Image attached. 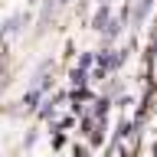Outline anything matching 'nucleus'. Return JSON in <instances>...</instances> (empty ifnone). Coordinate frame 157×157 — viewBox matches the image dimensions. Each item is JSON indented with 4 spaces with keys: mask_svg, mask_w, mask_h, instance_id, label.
Returning <instances> with one entry per match:
<instances>
[{
    "mask_svg": "<svg viewBox=\"0 0 157 157\" xmlns=\"http://www.w3.org/2000/svg\"><path fill=\"white\" fill-rule=\"evenodd\" d=\"M151 7H154V0H131V3H128V26L141 29L144 20L151 17Z\"/></svg>",
    "mask_w": 157,
    "mask_h": 157,
    "instance_id": "nucleus-1",
    "label": "nucleus"
},
{
    "mask_svg": "<svg viewBox=\"0 0 157 157\" xmlns=\"http://www.w3.org/2000/svg\"><path fill=\"white\" fill-rule=\"evenodd\" d=\"M108 20H111V3H98V10L92 13V29L101 33V29L108 26Z\"/></svg>",
    "mask_w": 157,
    "mask_h": 157,
    "instance_id": "nucleus-2",
    "label": "nucleus"
},
{
    "mask_svg": "<svg viewBox=\"0 0 157 157\" xmlns=\"http://www.w3.org/2000/svg\"><path fill=\"white\" fill-rule=\"evenodd\" d=\"M72 157H88V147H75V151H72Z\"/></svg>",
    "mask_w": 157,
    "mask_h": 157,
    "instance_id": "nucleus-3",
    "label": "nucleus"
},
{
    "mask_svg": "<svg viewBox=\"0 0 157 157\" xmlns=\"http://www.w3.org/2000/svg\"><path fill=\"white\" fill-rule=\"evenodd\" d=\"M0 62H3V52H0Z\"/></svg>",
    "mask_w": 157,
    "mask_h": 157,
    "instance_id": "nucleus-4",
    "label": "nucleus"
}]
</instances>
